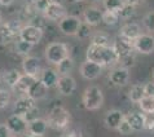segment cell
I'll list each match as a JSON object with an SVG mask.
<instances>
[{
    "label": "cell",
    "mask_w": 154,
    "mask_h": 137,
    "mask_svg": "<svg viewBox=\"0 0 154 137\" xmlns=\"http://www.w3.org/2000/svg\"><path fill=\"white\" fill-rule=\"evenodd\" d=\"M87 59L92 62H96L98 65H101L102 67L104 66H112L114 63L119 62V57L117 52H115L114 47H102V45H96L92 44L88 47L87 49Z\"/></svg>",
    "instance_id": "1"
},
{
    "label": "cell",
    "mask_w": 154,
    "mask_h": 137,
    "mask_svg": "<svg viewBox=\"0 0 154 137\" xmlns=\"http://www.w3.org/2000/svg\"><path fill=\"white\" fill-rule=\"evenodd\" d=\"M45 120L48 123V127L57 131H62L70 123V113L62 106H56L49 111Z\"/></svg>",
    "instance_id": "2"
},
{
    "label": "cell",
    "mask_w": 154,
    "mask_h": 137,
    "mask_svg": "<svg viewBox=\"0 0 154 137\" xmlns=\"http://www.w3.org/2000/svg\"><path fill=\"white\" fill-rule=\"evenodd\" d=\"M104 104V95H102L101 89L92 85L88 87L83 93V106L87 110H97L100 109Z\"/></svg>",
    "instance_id": "3"
},
{
    "label": "cell",
    "mask_w": 154,
    "mask_h": 137,
    "mask_svg": "<svg viewBox=\"0 0 154 137\" xmlns=\"http://www.w3.org/2000/svg\"><path fill=\"white\" fill-rule=\"evenodd\" d=\"M66 57H69V48L63 43L54 41V43L48 44V47H47L45 58L48 59V62L53 63V65H58Z\"/></svg>",
    "instance_id": "4"
},
{
    "label": "cell",
    "mask_w": 154,
    "mask_h": 137,
    "mask_svg": "<svg viewBox=\"0 0 154 137\" xmlns=\"http://www.w3.org/2000/svg\"><path fill=\"white\" fill-rule=\"evenodd\" d=\"M113 47L119 57V61H121L123 58H127V57H130V56H132V53H134V50H135V41L119 35L117 39L114 40Z\"/></svg>",
    "instance_id": "5"
},
{
    "label": "cell",
    "mask_w": 154,
    "mask_h": 137,
    "mask_svg": "<svg viewBox=\"0 0 154 137\" xmlns=\"http://www.w3.org/2000/svg\"><path fill=\"white\" fill-rule=\"evenodd\" d=\"M20 38L22 40L31 43L32 45H35L42 40L43 30L39 26H35V25H27V26H23L22 30H21Z\"/></svg>",
    "instance_id": "6"
},
{
    "label": "cell",
    "mask_w": 154,
    "mask_h": 137,
    "mask_svg": "<svg viewBox=\"0 0 154 137\" xmlns=\"http://www.w3.org/2000/svg\"><path fill=\"white\" fill-rule=\"evenodd\" d=\"M7 126L11 129L12 133L14 135H23L27 132V127H29V122L25 119L23 117H20V115H11L7 120Z\"/></svg>",
    "instance_id": "7"
},
{
    "label": "cell",
    "mask_w": 154,
    "mask_h": 137,
    "mask_svg": "<svg viewBox=\"0 0 154 137\" xmlns=\"http://www.w3.org/2000/svg\"><path fill=\"white\" fill-rule=\"evenodd\" d=\"M80 23H82V21L78 17L67 14L62 21L58 22V27L65 35H76Z\"/></svg>",
    "instance_id": "8"
},
{
    "label": "cell",
    "mask_w": 154,
    "mask_h": 137,
    "mask_svg": "<svg viewBox=\"0 0 154 137\" xmlns=\"http://www.w3.org/2000/svg\"><path fill=\"white\" fill-rule=\"evenodd\" d=\"M135 49L143 54H150L154 52V36L150 34H141L135 40Z\"/></svg>",
    "instance_id": "9"
},
{
    "label": "cell",
    "mask_w": 154,
    "mask_h": 137,
    "mask_svg": "<svg viewBox=\"0 0 154 137\" xmlns=\"http://www.w3.org/2000/svg\"><path fill=\"white\" fill-rule=\"evenodd\" d=\"M101 71H102L101 65H98L96 62H92V61H88V59L85 62H83L82 66H80V75L87 80L98 78L101 75Z\"/></svg>",
    "instance_id": "10"
},
{
    "label": "cell",
    "mask_w": 154,
    "mask_h": 137,
    "mask_svg": "<svg viewBox=\"0 0 154 137\" xmlns=\"http://www.w3.org/2000/svg\"><path fill=\"white\" fill-rule=\"evenodd\" d=\"M34 108H35V100H32L29 96L20 97L13 105V113L16 115H20V117H25Z\"/></svg>",
    "instance_id": "11"
},
{
    "label": "cell",
    "mask_w": 154,
    "mask_h": 137,
    "mask_svg": "<svg viewBox=\"0 0 154 137\" xmlns=\"http://www.w3.org/2000/svg\"><path fill=\"white\" fill-rule=\"evenodd\" d=\"M22 68L26 75H31L36 78L42 70V62L38 57H30L29 56L22 61Z\"/></svg>",
    "instance_id": "12"
},
{
    "label": "cell",
    "mask_w": 154,
    "mask_h": 137,
    "mask_svg": "<svg viewBox=\"0 0 154 137\" xmlns=\"http://www.w3.org/2000/svg\"><path fill=\"white\" fill-rule=\"evenodd\" d=\"M125 119L130 123V126L132 127V129H134L135 132L145 129V119H146V117H145L143 113L131 111V113L125 115Z\"/></svg>",
    "instance_id": "13"
},
{
    "label": "cell",
    "mask_w": 154,
    "mask_h": 137,
    "mask_svg": "<svg viewBox=\"0 0 154 137\" xmlns=\"http://www.w3.org/2000/svg\"><path fill=\"white\" fill-rule=\"evenodd\" d=\"M83 17L85 23H88L89 26H97L102 22L104 18V12H101L98 8L95 7H89L83 12Z\"/></svg>",
    "instance_id": "14"
},
{
    "label": "cell",
    "mask_w": 154,
    "mask_h": 137,
    "mask_svg": "<svg viewBox=\"0 0 154 137\" xmlns=\"http://www.w3.org/2000/svg\"><path fill=\"white\" fill-rule=\"evenodd\" d=\"M109 79L113 84L122 87V85H126L128 79H130V71H128V68H126V67H118V68H115V70L110 71Z\"/></svg>",
    "instance_id": "15"
},
{
    "label": "cell",
    "mask_w": 154,
    "mask_h": 137,
    "mask_svg": "<svg viewBox=\"0 0 154 137\" xmlns=\"http://www.w3.org/2000/svg\"><path fill=\"white\" fill-rule=\"evenodd\" d=\"M57 88H58L60 93H62L63 96H70V95H72V93H74L75 88H76L75 79H74V78H71L70 75L60 76Z\"/></svg>",
    "instance_id": "16"
},
{
    "label": "cell",
    "mask_w": 154,
    "mask_h": 137,
    "mask_svg": "<svg viewBox=\"0 0 154 137\" xmlns=\"http://www.w3.org/2000/svg\"><path fill=\"white\" fill-rule=\"evenodd\" d=\"M44 16L48 20L58 21L60 22V21H62L67 16V11L62 4H52V5L44 12Z\"/></svg>",
    "instance_id": "17"
},
{
    "label": "cell",
    "mask_w": 154,
    "mask_h": 137,
    "mask_svg": "<svg viewBox=\"0 0 154 137\" xmlns=\"http://www.w3.org/2000/svg\"><path fill=\"white\" fill-rule=\"evenodd\" d=\"M40 80L48 89L57 87L58 80H60V74L57 72V70H53V68H44L42 72Z\"/></svg>",
    "instance_id": "18"
},
{
    "label": "cell",
    "mask_w": 154,
    "mask_h": 137,
    "mask_svg": "<svg viewBox=\"0 0 154 137\" xmlns=\"http://www.w3.org/2000/svg\"><path fill=\"white\" fill-rule=\"evenodd\" d=\"M125 119V114L121 110H110L105 117V126L110 129H117Z\"/></svg>",
    "instance_id": "19"
},
{
    "label": "cell",
    "mask_w": 154,
    "mask_h": 137,
    "mask_svg": "<svg viewBox=\"0 0 154 137\" xmlns=\"http://www.w3.org/2000/svg\"><path fill=\"white\" fill-rule=\"evenodd\" d=\"M47 91H48V88L45 87L44 84H43V82L40 79H36L35 82H34V84L30 87L27 95L29 97H31L32 100H42V98H44L47 96Z\"/></svg>",
    "instance_id": "20"
},
{
    "label": "cell",
    "mask_w": 154,
    "mask_h": 137,
    "mask_svg": "<svg viewBox=\"0 0 154 137\" xmlns=\"http://www.w3.org/2000/svg\"><path fill=\"white\" fill-rule=\"evenodd\" d=\"M48 128V123L45 119H35V120L30 122L29 127H27V132L32 136H44Z\"/></svg>",
    "instance_id": "21"
},
{
    "label": "cell",
    "mask_w": 154,
    "mask_h": 137,
    "mask_svg": "<svg viewBox=\"0 0 154 137\" xmlns=\"http://www.w3.org/2000/svg\"><path fill=\"white\" fill-rule=\"evenodd\" d=\"M141 34H143L141 32V27L137 23H126V25L122 26L121 34H119V35H122V36L127 38V39L135 41Z\"/></svg>",
    "instance_id": "22"
},
{
    "label": "cell",
    "mask_w": 154,
    "mask_h": 137,
    "mask_svg": "<svg viewBox=\"0 0 154 137\" xmlns=\"http://www.w3.org/2000/svg\"><path fill=\"white\" fill-rule=\"evenodd\" d=\"M36 80L35 76H31V75H26V74H23V75H21V78L18 80V83H17L13 89L17 92V93H25V95H27V92H29V89L30 87L34 84V82Z\"/></svg>",
    "instance_id": "23"
},
{
    "label": "cell",
    "mask_w": 154,
    "mask_h": 137,
    "mask_svg": "<svg viewBox=\"0 0 154 137\" xmlns=\"http://www.w3.org/2000/svg\"><path fill=\"white\" fill-rule=\"evenodd\" d=\"M16 36L14 31L9 26V23H0V45H7Z\"/></svg>",
    "instance_id": "24"
},
{
    "label": "cell",
    "mask_w": 154,
    "mask_h": 137,
    "mask_svg": "<svg viewBox=\"0 0 154 137\" xmlns=\"http://www.w3.org/2000/svg\"><path fill=\"white\" fill-rule=\"evenodd\" d=\"M145 96H146L145 95V87L141 84L134 85V87L131 88L130 93H128V97H130V100L134 102V104H139Z\"/></svg>",
    "instance_id": "25"
},
{
    "label": "cell",
    "mask_w": 154,
    "mask_h": 137,
    "mask_svg": "<svg viewBox=\"0 0 154 137\" xmlns=\"http://www.w3.org/2000/svg\"><path fill=\"white\" fill-rule=\"evenodd\" d=\"M20 78H21V72L18 70H16V68H12V70L4 72V75H3V80L12 88L18 83Z\"/></svg>",
    "instance_id": "26"
},
{
    "label": "cell",
    "mask_w": 154,
    "mask_h": 137,
    "mask_svg": "<svg viewBox=\"0 0 154 137\" xmlns=\"http://www.w3.org/2000/svg\"><path fill=\"white\" fill-rule=\"evenodd\" d=\"M139 105L144 114H154V96H145L139 102Z\"/></svg>",
    "instance_id": "27"
},
{
    "label": "cell",
    "mask_w": 154,
    "mask_h": 137,
    "mask_svg": "<svg viewBox=\"0 0 154 137\" xmlns=\"http://www.w3.org/2000/svg\"><path fill=\"white\" fill-rule=\"evenodd\" d=\"M56 66H57V72L60 74V76H65L70 74V71L72 70V66H74V62H72V59L70 57H66Z\"/></svg>",
    "instance_id": "28"
},
{
    "label": "cell",
    "mask_w": 154,
    "mask_h": 137,
    "mask_svg": "<svg viewBox=\"0 0 154 137\" xmlns=\"http://www.w3.org/2000/svg\"><path fill=\"white\" fill-rule=\"evenodd\" d=\"M31 49H32V44L31 43H29V41H26V40L20 39L16 43V52L18 54L26 56V54L30 53V50Z\"/></svg>",
    "instance_id": "29"
},
{
    "label": "cell",
    "mask_w": 154,
    "mask_h": 137,
    "mask_svg": "<svg viewBox=\"0 0 154 137\" xmlns=\"http://www.w3.org/2000/svg\"><path fill=\"white\" fill-rule=\"evenodd\" d=\"M125 4H126L125 0H104L105 9L112 12H119Z\"/></svg>",
    "instance_id": "30"
},
{
    "label": "cell",
    "mask_w": 154,
    "mask_h": 137,
    "mask_svg": "<svg viewBox=\"0 0 154 137\" xmlns=\"http://www.w3.org/2000/svg\"><path fill=\"white\" fill-rule=\"evenodd\" d=\"M92 44H96V45H102V47H110L113 45L112 41H110V38L106 35V34H96L93 35L92 38Z\"/></svg>",
    "instance_id": "31"
},
{
    "label": "cell",
    "mask_w": 154,
    "mask_h": 137,
    "mask_svg": "<svg viewBox=\"0 0 154 137\" xmlns=\"http://www.w3.org/2000/svg\"><path fill=\"white\" fill-rule=\"evenodd\" d=\"M119 21V14L118 12H112V11H105L104 12V18H102V22L109 25V26H113Z\"/></svg>",
    "instance_id": "32"
},
{
    "label": "cell",
    "mask_w": 154,
    "mask_h": 137,
    "mask_svg": "<svg viewBox=\"0 0 154 137\" xmlns=\"http://www.w3.org/2000/svg\"><path fill=\"white\" fill-rule=\"evenodd\" d=\"M118 14H119V18H123V20L131 18V17L135 14V5H131V4L126 3L125 5L121 8V11L118 12Z\"/></svg>",
    "instance_id": "33"
},
{
    "label": "cell",
    "mask_w": 154,
    "mask_h": 137,
    "mask_svg": "<svg viewBox=\"0 0 154 137\" xmlns=\"http://www.w3.org/2000/svg\"><path fill=\"white\" fill-rule=\"evenodd\" d=\"M91 34H92V29H91V26H89L88 23H80V26H79V29H78V32H76V38L78 39H87V38H89L91 36Z\"/></svg>",
    "instance_id": "34"
},
{
    "label": "cell",
    "mask_w": 154,
    "mask_h": 137,
    "mask_svg": "<svg viewBox=\"0 0 154 137\" xmlns=\"http://www.w3.org/2000/svg\"><path fill=\"white\" fill-rule=\"evenodd\" d=\"M143 22L149 31H154V12H149V13L144 17Z\"/></svg>",
    "instance_id": "35"
},
{
    "label": "cell",
    "mask_w": 154,
    "mask_h": 137,
    "mask_svg": "<svg viewBox=\"0 0 154 137\" xmlns=\"http://www.w3.org/2000/svg\"><path fill=\"white\" fill-rule=\"evenodd\" d=\"M117 129H118V132H119L121 135H130V133H132V132H134L132 127L130 126V123H128L126 119H123L122 123L119 124V127L117 128Z\"/></svg>",
    "instance_id": "36"
},
{
    "label": "cell",
    "mask_w": 154,
    "mask_h": 137,
    "mask_svg": "<svg viewBox=\"0 0 154 137\" xmlns=\"http://www.w3.org/2000/svg\"><path fill=\"white\" fill-rule=\"evenodd\" d=\"M53 4V2L52 0H38V2L34 4V5H35V8H36V11H39V12H43V13H44V12L48 9V8L51 7Z\"/></svg>",
    "instance_id": "37"
},
{
    "label": "cell",
    "mask_w": 154,
    "mask_h": 137,
    "mask_svg": "<svg viewBox=\"0 0 154 137\" xmlns=\"http://www.w3.org/2000/svg\"><path fill=\"white\" fill-rule=\"evenodd\" d=\"M11 100V95L8 91H4V89H0V109L7 108L8 104H9Z\"/></svg>",
    "instance_id": "38"
},
{
    "label": "cell",
    "mask_w": 154,
    "mask_h": 137,
    "mask_svg": "<svg viewBox=\"0 0 154 137\" xmlns=\"http://www.w3.org/2000/svg\"><path fill=\"white\" fill-rule=\"evenodd\" d=\"M23 118L26 119L29 123H30V122H32V120H35V119H39V109H38L36 106H35V108H34L31 111H29V113L25 115Z\"/></svg>",
    "instance_id": "39"
},
{
    "label": "cell",
    "mask_w": 154,
    "mask_h": 137,
    "mask_svg": "<svg viewBox=\"0 0 154 137\" xmlns=\"http://www.w3.org/2000/svg\"><path fill=\"white\" fill-rule=\"evenodd\" d=\"M145 129L149 131V132H154V117H146L145 119Z\"/></svg>",
    "instance_id": "40"
},
{
    "label": "cell",
    "mask_w": 154,
    "mask_h": 137,
    "mask_svg": "<svg viewBox=\"0 0 154 137\" xmlns=\"http://www.w3.org/2000/svg\"><path fill=\"white\" fill-rule=\"evenodd\" d=\"M0 137H12V132L7 124H0Z\"/></svg>",
    "instance_id": "41"
},
{
    "label": "cell",
    "mask_w": 154,
    "mask_h": 137,
    "mask_svg": "<svg viewBox=\"0 0 154 137\" xmlns=\"http://www.w3.org/2000/svg\"><path fill=\"white\" fill-rule=\"evenodd\" d=\"M145 87V95L146 96H154V82H149L144 85Z\"/></svg>",
    "instance_id": "42"
},
{
    "label": "cell",
    "mask_w": 154,
    "mask_h": 137,
    "mask_svg": "<svg viewBox=\"0 0 154 137\" xmlns=\"http://www.w3.org/2000/svg\"><path fill=\"white\" fill-rule=\"evenodd\" d=\"M61 137H82V135L78 131H69V132H65Z\"/></svg>",
    "instance_id": "43"
},
{
    "label": "cell",
    "mask_w": 154,
    "mask_h": 137,
    "mask_svg": "<svg viewBox=\"0 0 154 137\" xmlns=\"http://www.w3.org/2000/svg\"><path fill=\"white\" fill-rule=\"evenodd\" d=\"M13 2L14 0H0V5L2 7H8V5H11Z\"/></svg>",
    "instance_id": "44"
},
{
    "label": "cell",
    "mask_w": 154,
    "mask_h": 137,
    "mask_svg": "<svg viewBox=\"0 0 154 137\" xmlns=\"http://www.w3.org/2000/svg\"><path fill=\"white\" fill-rule=\"evenodd\" d=\"M125 2L127 3V4H131V5H136L140 0H125Z\"/></svg>",
    "instance_id": "45"
},
{
    "label": "cell",
    "mask_w": 154,
    "mask_h": 137,
    "mask_svg": "<svg viewBox=\"0 0 154 137\" xmlns=\"http://www.w3.org/2000/svg\"><path fill=\"white\" fill-rule=\"evenodd\" d=\"M38 2V0H26V3L27 4H35Z\"/></svg>",
    "instance_id": "46"
},
{
    "label": "cell",
    "mask_w": 154,
    "mask_h": 137,
    "mask_svg": "<svg viewBox=\"0 0 154 137\" xmlns=\"http://www.w3.org/2000/svg\"><path fill=\"white\" fill-rule=\"evenodd\" d=\"M22 137H35V136H32V135H30V133H23Z\"/></svg>",
    "instance_id": "47"
},
{
    "label": "cell",
    "mask_w": 154,
    "mask_h": 137,
    "mask_svg": "<svg viewBox=\"0 0 154 137\" xmlns=\"http://www.w3.org/2000/svg\"><path fill=\"white\" fill-rule=\"evenodd\" d=\"M69 2H72V3H79V2H83V0H69Z\"/></svg>",
    "instance_id": "48"
},
{
    "label": "cell",
    "mask_w": 154,
    "mask_h": 137,
    "mask_svg": "<svg viewBox=\"0 0 154 137\" xmlns=\"http://www.w3.org/2000/svg\"><path fill=\"white\" fill-rule=\"evenodd\" d=\"M89 2H92V3H97V2H101V0H89Z\"/></svg>",
    "instance_id": "49"
},
{
    "label": "cell",
    "mask_w": 154,
    "mask_h": 137,
    "mask_svg": "<svg viewBox=\"0 0 154 137\" xmlns=\"http://www.w3.org/2000/svg\"><path fill=\"white\" fill-rule=\"evenodd\" d=\"M2 82H3V78H2V76H0V85H2Z\"/></svg>",
    "instance_id": "50"
},
{
    "label": "cell",
    "mask_w": 154,
    "mask_h": 137,
    "mask_svg": "<svg viewBox=\"0 0 154 137\" xmlns=\"http://www.w3.org/2000/svg\"><path fill=\"white\" fill-rule=\"evenodd\" d=\"M0 23H2V12H0Z\"/></svg>",
    "instance_id": "51"
},
{
    "label": "cell",
    "mask_w": 154,
    "mask_h": 137,
    "mask_svg": "<svg viewBox=\"0 0 154 137\" xmlns=\"http://www.w3.org/2000/svg\"><path fill=\"white\" fill-rule=\"evenodd\" d=\"M153 76H154V74H153Z\"/></svg>",
    "instance_id": "52"
}]
</instances>
